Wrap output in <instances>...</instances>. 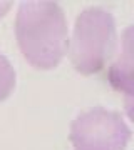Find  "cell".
Wrapping results in <instances>:
<instances>
[{"instance_id":"cell-1","label":"cell","mask_w":134,"mask_h":150,"mask_svg":"<svg viewBox=\"0 0 134 150\" xmlns=\"http://www.w3.org/2000/svg\"><path fill=\"white\" fill-rule=\"evenodd\" d=\"M15 38L24 59L37 70H50L67 55L69 27L57 2L20 4L15 15Z\"/></svg>"},{"instance_id":"cell-2","label":"cell","mask_w":134,"mask_h":150,"mask_svg":"<svg viewBox=\"0 0 134 150\" xmlns=\"http://www.w3.org/2000/svg\"><path fill=\"white\" fill-rule=\"evenodd\" d=\"M118 47L114 17L102 8H86L77 15L69 35L67 55L80 75L99 74L111 64Z\"/></svg>"},{"instance_id":"cell-3","label":"cell","mask_w":134,"mask_h":150,"mask_svg":"<svg viewBox=\"0 0 134 150\" xmlns=\"http://www.w3.org/2000/svg\"><path fill=\"white\" fill-rule=\"evenodd\" d=\"M131 129L116 110L92 107L72 120L69 140L74 150H126Z\"/></svg>"},{"instance_id":"cell-4","label":"cell","mask_w":134,"mask_h":150,"mask_svg":"<svg viewBox=\"0 0 134 150\" xmlns=\"http://www.w3.org/2000/svg\"><path fill=\"white\" fill-rule=\"evenodd\" d=\"M109 80L119 92H124L128 98L133 97V27H128L123 37V47L119 55L111 60Z\"/></svg>"},{"instance_id":"cell-5","label":"cell","mask_w":134,"mask_h":150,"mask_svg":"<svg viewBox=\"0 0 134 150\" xmlns=\"http://www.w3.org/2000/svg\"><path fill=\"white\" fill-rule=\"evenodd\" d=\"M17 83V74L10 60L4 54H0V103L5 102L15 90Z\"/></svg>"},{"instance_id":"cell-6","label":"cell","mask_w":134,"mask_h":150,"mask_svg":"<svg viewBox=\"0 0 134 150\" xmlns=\"http://www.w3.org/2000/svg\"><path fill=\"white\" fill-rule=\"evenodd\" d=\"M10 8H12V2H0V20L9 13Z\"/></svg>"}]
</instances>
